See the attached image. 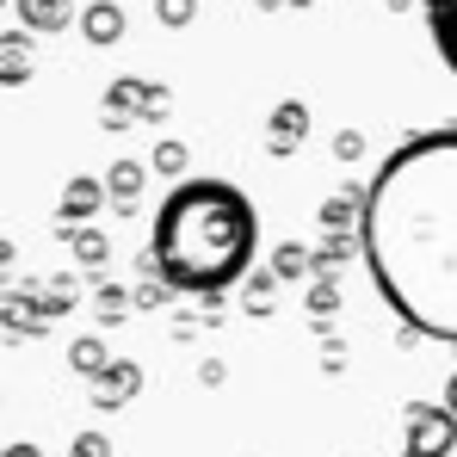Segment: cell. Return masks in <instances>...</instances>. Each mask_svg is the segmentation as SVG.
<instances>
[{"label": "cell", "instance_id": "14", "mask_svg": "<svg viewBox=\"0 0 457 457\" xmlns=\"http://www.w3.org/2000/svg\"><path fill=\"white\" fill-rule=\"evenodd\" d=\"M427 31H433L439 62L457 75V0H427Z\"/></svg>", "mask_w": 457, "mask_h": 457}, {"label": "cell", "instance_id": "11", "mask_svg": "<svg viewBox=\"0 0 457 457\" xmlns=\"http://www.w3.org/2000/svg\"><path fill=\"white\" fill-rule=\"evenodd\" d=\"M37 75V37L31 31H0V87H25Z\"/></svg>", "mask_w": 457, "mask_h": 457}, {"label": "cell", "instance_id": "2", "mask_svg": "<svg viewBox=\"0 0 457 457\" xmlns=\"http://www.w3.org/2000/svg\"><path fill=\"white\" fill-rule=\"evenodd\" d=\"M253 253H260V211L241 186L228 179L167 186L149 228V260L173 297L217 303L228 291H241V278L253 272Z\"/></svg>", "mask_w": 457, "mask_h": 457}, {"label": "cell", "instance_id": "33", "mask_svg": "<svg viewBox=\"0 0 457 457\" xmlns=\"http://www.w3.org/2000/svg\"><path fill=\"white\" fill-rule=\"evenodd\" d=\"M389 12H408V6H427V0H383Z\"/></svg>", "mask_w": 457, "mask_h": 457}, {"label": "cell", "instance_id": "6", "mask_svg": "<svg viewBox=\"0 0 457 457\" xmlns=\"http://www.w3.org/2000/svg\"><path fill=\"white\" fill-rule=\"evenodd\" d=\"M87 389H93V408H99V414H118V408H130V402L143 395V365H137V359H112L105 378L87 383Z\"/></svg>", "mask_w": 457, "mask_h": 457}, {"label": "cell", "instance_id": "25", "mask_svg": "<svg viewBox=\"0 0 457 457\" xmlns=\"http://www.w3.org/2000/svg\"><path fill=\"white\" fill-rule=\"evenodd\" d=\"M69 457H112V439L105 433H75L69 439Z\"/></svg>", "mask_w": 457, "mask_h": 457}, {"label": "cell", "instance_id": "13", "mask_svg": "<svg viewBox=\"0 0 457 457\" xmlns=\"http://www.w3.org/2000/svg\"><path fill=\"white\" fill-rule=\"evenodd\" d=\"M359 204H365V186H346V192H334V198L315 211L321 235H359Z\"/></svg>", "mask_w": 457, "mask_h": 457}, {"label": "cell", "instance_id": "15", "mask_svg": "<svg viewBox=\"0 0 457 457\" xmlns=\"http://www.w3.org/2000/svg\"><path fill=\"white\" fill-rule=\"evenodd\" d=\"M309 260H315V278H334L346 260H359V235H321L309 247Z\"/></svg>", "mask_w": 457, "mask_h": 457}, {"label": "cell", "instance_id": "20", "mask_svg": "<svg viewBox=\"0 0 457 457\" xmlns=\"http://www.w3.org/2000/svg\"><path fill=\"white\" fill-rule=\"evenodd\" d=\"M186 167H192V149H186V143H173V137H167V143H154L149 173H161V179H173V186H179V179H186Z\"/></svg>", "mask_w": 457, "mask_h": 457}, {"label": "cell", "instance_id": "5", "mask_svg": "<svg viewBox=\"0 0 457 457\" xmlns=\"http://www.w3.org/2000/svg\"><path fill=\"white\" fill-rule=\"evenodd\" d=\"M303 143H309V105H303V99H278L272 118H266V154L291 161Z\"/></svg>", "mask_w": 457, "mask_h": 457}, {"label": "cell", "instance_id": "36", "mask_svg": "<svg viewBox=\"0 0 457 457\" xmlns=\"http://www.w3.org/2000/svg\"><path fill=\"white\" fill-rule=\"evenodd\" d=\"M291 6H315V0H291Z\"/></svg>", "mask_w": 457, "mask_h": 457}, {"label": "cell", "instance_id": "1", "mask_svg": "<svg viewBox=\"0 0 457 457\" xmlns=\"http://www.w3.org/2000/svg\"><path fill=\"white\" fill-rule=\"evenodd\" d=\"M359 260L402 334L457 346V124L414 130L378 161Z\"/></svg>", "mask_w": 457, "mask_h": 457}, {"label": "cell", "instance_id": "4", "mask_svg": "<svg viewBox=\"0 0 457 457\" xmlns=\"http://www.w3.org/2000/svg\"><path fill=\"white\" fill-rule=\"evenodd\" d=\"M99 211H112V204H105V179L75 173V179L62 186V198H56V228H62V235H69V228H87Z\"/></svg>", "mask_w": 457, "mask_h": 457}, {"label": "cell", "instance_id": "37", "mask_svg": "<svg viewBox=\"0 0 457 457\" xmlns=\"http://www.w3.org/2000/svg\"><path fill=\"white\" fill-rule=\"evenodd\" d=\"M0 457H6V439H0Z\"/></svg>", "mask_w": 457, "mask_h": 457}, {"label": "cell", "instance_id": "21", "mask_svg": "<svg viewBox=\"0 0 457 457\" xmlns=\"http://www.w3.org/2000/svg\"><path fill=\"white\" fill-rule=\"evenodd\" d=\"M303 309H309V321H315V328H321V321H334V315H340V285H334V278H309Z\"/></svg>", "mask_w": 457, "mask_h": 457}, {"label": "cell", "instance_id": "35", "mask_svg": "<svg viewBox=\"0 0 457 457\" xmlns=\"http://www.w3.org/2000/svg\"><path fill=\"white\" fill-rule=\"evenodd\" d=\"M6 278H12V272H0V297H6V291H12V285H6Z\"/></svg>", "mask_w": 457, "mask_h": 457}, {"label": "cell", "instance_id": "26", "mask_svg": "<svg viewBox=\"0 0 457 457\" xmlns=\"http://www.w3.org/2000/svg\"><path fill=\"white\" fill-rule=\"evenodd\" d=\"M167 112H173V93H167L161 80H149V105H143V124H161Z\"/></svg>", "mask_w": 457, "mask_h": 457}, {"label": "cell", "instance_id": "16", "mask_svg": "<svg viewBox=\"0 0 457 457\" xmlns=\"http://www.w3.org/2000/svg\"><path fill=\"white\" fill-rule=\"evenodd\" d=\"M62 241H69V253H75L80 272H105V260H112V241H105V235H99L93 223H87V228H69Z\"/></svg>", "mask_w": 457, "mask_h": 457}, {"label": "cell", "instance_id": "17", "mask_svg": "<svg viewBox=\"0 0 457 457\" xmlns=\"http://www.w3.org/2000/svg\"><path fill=\"white\" fill-rule=\"evenodd\" d=\"M105 365H112V353H105V340L99 334H80V340H69V371L87 383L105 378Z\"/></svg>", "mask_w": 457, "mask_h": 457}, {"label": "cell", "instance_id": "28", "mask_svg": "<svg viewBox=\"0 0 457 457\" xmlns=\"http://www.w3.org/2000/svg\"><path fill=\"white\" fill-rule=\"evenodd\" d=\"M198 383H204V389H223V383H228V365H223V359H204V365H198Z\"/></svg>", "mask_w": 457, "mask_h": 457}, {"label": "cell", "instance_id": "29", "mask_svg": "<svg viewBox=\"0 0 457 457\" xmlns=\"http://www.w3.org/2000/svg\"><path fill=\"white\" fill-rule=\"evenodd\" d=\"M321 371H334V378L346 371V346H340V340H328V346H321Z\"/></svg>", "mask_w": 457, "mask_h": 457}, {"label": "cell", "instance_id": "27", "mask_svg": "<svg viewBox=\"0 0 457 457\" xmlns=\"http://www.w3.org/2000/svg\"><path fill=\"white\" fill-rule=\"evenodd\" d=\"M365 154V130H340L334 137V161H359Z\"/></svg>", "mask_w": 457, "mask_h": 457}, {"label": "cell", "instance_id": "22", "mask_svg": "<svg viewBox=\"0 0 457 457\" xmlns=\"http://www.w3.org/2000/svg\"><path fill=\"white\" fill-rule=\"evenodd\" d=\"M93 315H99L105 328L124 321V315H130V291H124V285H99V291H93Z\"/></svg>", "mask_w": 457, "mask_h": 457}, {"label": "cell", "instance_id": "32", "mask_svg": "<svg viewBox=\"0 0 457 457\" xmlns=\"http://www.w3.org/2000/svg\"><path fill=\"white\" fill-rule=\"evenodd\" d=\"M6 457H44V452H37L31 439H19V445H6Z\"/></svg>", "mask_w": 457, "mask_h": 457}, {"label": "cell", "instance_id": "31", "mask_svg": "<svg viewBox=\"0 0 457 457\" xmlns=\"http://www.w3.org/2000/svg\"><path fill=\"white\" fill-rule=\"evenodd\" d=\"M439 402L452 408V420H457V371H452V378H445V395H439Z\"/></svg>", "mask_w": 457, "mask_h": 457}, {"label": "cell", "instance_id": "19", "mask_svg": "<svg viewBox=\"0 0 457 457\" xmlns=\"http://www.w3.org/2000/svg\"><path fill=\"white\" fill-rule=\"evenodd\" d=\"M272 309H278V278H272V272H247V278H241V315L266 321Z\"/></svg>", "mask_w": 457, "mask_h": 457}, {"label": "cell", "instance_id": "34", "mask_svg": "<svg viewBox=\"0 0 457 457\" xmlns=\"http://www.w3.org/2000/svg\"><path fill=\"white\" fill-rule=\"evenodd\" d=\"M253 6H260V12H278V6H291V0H253Z\"/></svg>", "mask_w": 457, "mask_h": 457}, {"label": "cell", "instance_id": "24", "mask_svg": "<svg viewBox=\"0 0 457 457\" xmlns=\"http://www.w3.org/2000/svg\"><path fill=\"white\" fill-rule=\"evenodd\" d=\"M154 19H161L167 31H186V25L198 19V0H154Z\"/></svg>", "mask_w": 457, "mask_h": 457}, {"label": "cell", "instance_id": "7", "mask_svg": "<svg viewBox=\"0 0 457 457\" xmlns=\"http://www.w3.org/2000/svg\"><path fill=\"white\" fill-rule=\"evenodd\" d=\"M143 105H149V80L124 75L105 87V112H99V124L105 130H130V124H143Z\"/></svg>", "mask_w": 457, "mask_h": 457}, {"label": "cell", "instance_id": "3", "mask_svg": "<svg viewBox=\"0 0 457 457\" xmlns=\"http://www.w3.org/2000/svg\"><path fill=\"white\" fill-rule=\"evenodd\" d=\"M457 420L445 402H408L402 408V457H452Z\"/></svg>", "mask_w": 457, "mask_h": 457}, {"label": "cell", "instance_id": "38", "mask_svg": "<svg viewBox=\"0 0 457 457\" xmlns=\"http://www.w3.org/2000/svg\"><path fill=\"white\" fill-rule=\"evenodd\" d=\"M0 12H6V0H0Z\"/></svg>", "mask_w": 457, "mask_h": 457}, {"label": "cell", "instance_id": "23", "mask_svg": "<svg viewBox=\"0 0 457 457\" xmlns=\"http://www.w3.org/2000/svg\"><path fill=\"white\" fill-rule=\"evenodd\" d=\"M167 303H173V291H167L161 278H143V285L130 291V309H137V315H154V309H167Z\"/></svg>", "mask_w": 457, "mask_h": 457}, {"label": "cell", "instance_id": "30", "mask_svg": "<svg viewBox=\"0 0 457 457\" xmlns=\"http://www.w3.org/2000/svg\"><path fill=\"white\" fill-rule=\"evenodd\" d=\"M12 266H19V247H12V241L0 235V272H12Z\"/></svg>", "mask_w": 457, "mask_h": 457}, {"label": "cell", "instance_id": "9", "mask_svg": "<svg viewBox=\"0 0 457 457\" xmlns=\"http://www.w3.org/2000/svg\"><path fill=\"white\" fill-rule=\"evenodd\" d=\"M124 31H130V19H124V0H87V6H80V37H87L93 50H112V44H124Z\"/></svg>", "mask_w": 457, "mask_h": 457}, {"label": "cell", "instance_id": "8", "mask_svg": "<svg viewBox=\"0 0 457 457\" xmlns=\"http://www.w3.org/2000/svg\"><path fill=\"white\" fill-rule=\"evenodd\" d=\"M0 328H6L12 340H37V334H50V321L37 315V285H12V291L0 297Z\"/></svg>", "mask_w": 457, "mask_h": 457}, {"label": "cell", "instance_id": "18", "mask_svg": "<svg viewBox=\"0 0 457 457\" xmlns=\"http://www.w3.org/2000/svg\"><path fill=\"white\" fill-rule=\"evenodd\" d=\"M278 285H297V278H315V260H309V247L303 241H278L272 247V266H266Z\"/></svg>", "mask_w": 457, "mask_h": 457}, {"label": "cell", "instance_id": "10", "mask_svg": "<svg viewBox=\"0 0 457 457\" xmlns=\"http://www.w3.org/2000/svg\"><path fill=\"white\" fill-rule=\"evenodd\" d=\"M12 12H19V31H31V37H50V31H69L80 19L75 0H12Z\"/></svg>", "mask_w": 457, "mask_h": 457}, {"label": "cell", "instance_id": "12", "mask_svg": "<svg viewBox=\"0 0 457 457\" xmlns=\"http://www.w3.org/2000/svg\"><path fill=\"white\" fill-rule=\"evenodd\" d=\"M143 186H149V167H143V161H130V154H124V161H112V167H105V204H112L118 217H130V204L143 198Z\"/></svg>", "mask_w": 457, "mask_h": 457}]
</instances>
